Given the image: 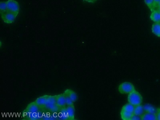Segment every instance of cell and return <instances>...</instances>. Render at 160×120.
Returning a JSON list of instances; mask_svg holds the SVG:
<instances>
[{
	"instance_id": "cell-18",
	"label": "cell",
	"mask_w": 160,
	"mask_h": 120,
	"mask_svg": "<svg viewBox=\"0 0 160 120\" xmlns=\"http://www.w3.org/2000/svg\"><path fill=\"white\" fill-rule=\"evenodd\" d=\"M160 2V0H154V8L157 7L158 4Z\"/></svg>"
},
{
	"instance_id": "cell-20",
	"label": "cell",
	"mask_w": 160,
	"mask_h": 120,
	"mask_svg": "<svg viewBox=\"0 0 160 120\" xmlns=\"http://www.w3.org/2000/svg\"><path fill=\"white\" fill-rule=\"evenodd\" d=\"M157 9L160 12V7H157Z\"/></svg>"
},
{
	"instance_id": "cell-17",
	"label": "cell",
	"mask_w": 160,
	"mask_h": 120,
	"mask_svg": "<svg viewBox=\"0 0 160 120\" xmlns=\"http://www.w3.org/2000/svg\"><path fill=\"white\" fill-rule=\"evenodd\" d=\"M84 2L90 4H94L98 0H83Z\"/></svg>"
},
{
	"instance_id": "cell-2",
	"label": "cell",
	"mask_w": 160,
	"mask_h": 120,
	"mask_svg": "<svg viewBox=\"0 0 160 120\" xmlns=\"http://www.w3.org/2000/svg\"><path fill=\"white\" fill-rule=\"evenodd\" d=\"M135 90L134 85L129 82L122 83L119 85L118 88L119 92L122 94H129Z\"/></svg>"
},
{
	"instance_id": "cell-19",
	"label": "cell",
	"mask_w": 160,
	"mask_h": 120,
	"mask_svg": "<svg viewBox=\"0 0 160 120\" xmlns=\"http://www.w3.org/2000/svg\"><path fill=\"white\" fill-rule=\"evenodd\" d=\"M157 7H160V2L158 4Z\"/></svg>"
},
{
	"instance_id": "cell-4",
	"label": "cell",
	"mask_w": 160,
	"mask_h": 120,
	"mask_svg": "<svg viewBox=\"0 0 160 120\" xmlns=\"http://www.w3.org/2000/svg\"><path fill=\"white\" fill-rule=\"evenodd\" d=\"M1 17L4 22L7 24H11L14 22L16 16L12 13L6 11L1 14Z\"/></svg>"
},
{
	"instance_id": "cell-6",
	"label": "cell",
	"mask_w": 160,
	"mask_h": 120,
	"mask_svg": "<svg viewBox=\"0 0 160 120\" xmlns=\"http://www.w3.org/2000/svg\"><path fill=\"white\" fill-rule=\"evenodd\" d=\"M150 19L154 23L160 22V12L157 9L152 10Z\"/></svg>"
},
{
	"instance_id": "cell-10",
	"label": "cell",
	"mask_w": 160,
	"mask_h": 120,
	"mask_svg": "<svg viewBox=\"0 0 160 120\" xmlns=\"http://www.w3.org/2000/svg\"><path fill=\"white\" fill-rule=\"evenodd\" d=\"M144 112V107L141 104L135 106L134 115L140 116Z\"/></svg>"
},
{
	"instance_id": "cell-7",
	"label": "cell",
	"mask_w": 160,
	"mask_h": 120,
	"mask_svg": "<svg viewBox=\"0 0 160 120\" xmlns=\"http://www.w3.org/2000/svg\"><path fill=\"white\" fill-rule=\"evenodd\" d=\"M152 31L155 35L160 37V22L154 23L153 24Z\"/></svg>"
},
{
	"instance_id": "cell-1",
	"label": "cell",
	"mask_w": 160,
	"mask_h": 120,
	"mask_svg": "<svg viewBox=\"0 0 160 120\" xmlns=\"http://www.w3.org/2000/svg\"><path fill=\"white\" fill-rule=\"evenodd\" d=\"M128 100L129 103L135 106L141 104L143 97L140 93L135 90L129 94Z\"/></svg>"
},
{
	"instance_id": "cell-3",
	"label": "cell",
	"mask_w": 160,
	"mask_h": 120,
	"mask_svg": "<svg viewBox=\"0 0 160 120\" xmlns=\"http://www.w3.org/2000/svg\"><path fill=\"white\" fill-rule=\"evenodd\" d=\"M7 11L14 13L16 16L20 11V7L19 3L15 0H8L6 1Z\"/></svg>"
},
{
	"instance_id": "cell-9",
	"label": "cell",
	"mask_w": 160,
	"mask_h": 120,
	"mask_svg": "<svg viewBox=\"0 0 160 120\" xmlns=\"http://www.w3.org/2000/svg\"><path fill=\"white\" fill-rule=\"evenodd\" d=\"M121 115L122 119L124 120H131L134 113L121 110Z\"/></svg>"
},
{
	"instance_id": "cell-8",
	"label": "cell",
	"mask_w": 160,
	"mask_h": 120,
	"mask_svg": "<svg viewBox=\"0 0 160 120\" xmlns=\"http://www.w3.org/2000/svg\"><path fill=\"white\" fill-rule=\"evenodd\" d=\"M65 95L69 96L73 102L76 101L78 99V96L76 93L70 89H68L66 91Z\"/></svg>"
},
{
	"instance_id": "cell-14",
	"label": "cell",
	"mask_w": 160,
	"mask_h": 120,
	"mask_svg": "<svg viewBox=\"0 0 160 120\" xmlns=\"http://www.w3.org/2000/svg\"><path fill=\"white\" fill-rule=\"evenodd\" d=\"M144 107L145 111L155 113L156 111L155 112V110L152 107L150 106L146 105Z\"/></svg>"
},
{
	"instance_id": "cell-16",
	"label": "cell",
	"mask_w": 160,
	"mask_h": 120,
	"mask_svg": "<svg viewBox=\"0 0 160 120\" xmlns=\"http://www.w3.org/2000/svg\"><path fill=\"white\" fill-rule=\"evenodd\" d=\"M141 120L140 116L134 114L131 118V120Z\"/></svg>"
},
{
	"instance_id": "cell-21",
	"label": "cell",
	"mask_w": 160,
	"mask_h": 120,
	"mask_svg": "<svg viewBox=\"0 0 160 120\" xmlns=\"http://www.w3.org/2000/svg\"><path fill=\"white\" fill-rule=\"evenodd\" d=\"M2 45V43L1 42V47Z\"/></svg>"
},
{
	"instance_id": "cell-5",
	"label": "cell",
	"mask_w": 160,
	"mask_h": 120,
	"mask_svg": "<svg viewBox=\"0 0 160 120\" xmlns=\"http://www.w3.org/2000/svg\"><path fill=\"white\" fill-rule=\"evenodd\" d=\"M142 120H156L155 113L145 111L140 116Z\"/></svg>"
},
{
	"instance_id": "cell-15",
	"label": "cell",
	"mask_w": 160,
	"mask_h": 120,
	"mask_svg": "<svg viewBox=\"0 0 160 120\" xmlns=\"http://www.w3.org/2000/svg\"><path fill=\"white\" fill-rule=\"evenodd\" d=\"M155 115L156 120H160V108H158L156 110Z\"/></svg>"
},
{
	"instance_id": "cell-12",
	"label": "cell",
	"mask_w": 160,
	"mask_h": 120,
	"mask_svg": "<svg viewBox=\"0 0 160 120\" xmlns=\"http://www.w3.org/2000/svg\"><path fill=\"white\" fill-rule=\"evenodd\" d=\"M144 2L151 11L154 9V0H144Z\"/></svg>"
},
{
	"instance_id": "cell-13",
	"label": "cell",
	"mask_w": 160,
	"mask_h": 120,
	"mask_svg": "<svg viewBox=\"0 0 160 120\" xmlns=\"http://www.w3.org/2000/svg\"><path fill=\"white\" fill-rule=\"evenodd\" d=\"M6 2H1L0 3V12L1 13H5L7 11Z\"/></svg>"
},
{
	"instance_id": "cell-11",
	"label": "cell",
	"mask_w": 160,
	"mask_h": 120,
	"mask_svg": "<svg viewBox=\"0 0 160 120\" xmlns=\"http://www.w3.org/2000/svg\"><path fill=\"white\" fill-rule=\"evenodd\" d=\"M135 106L129 103L124 105L122 107V110L134 113Z\"/></svg>"
}]
</instances>
